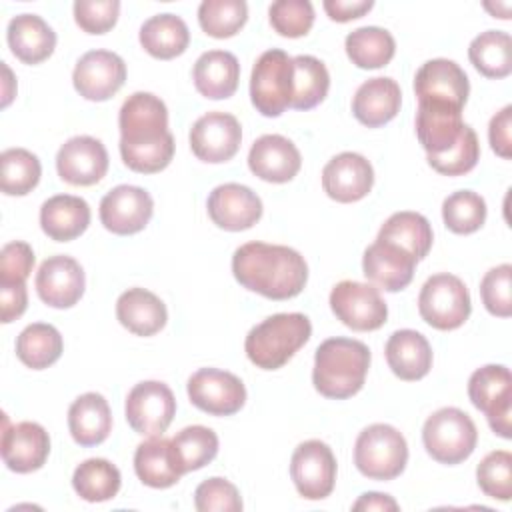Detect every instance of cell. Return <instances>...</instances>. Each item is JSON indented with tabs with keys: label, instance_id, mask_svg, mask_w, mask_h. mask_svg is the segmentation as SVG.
I'll return each instance as SVG.
<instances>
[{
	"label": "cell",
	"instance_id": "cell-57",
	"mask_svg": "<svg viewBox=\"0 0 512 512\" xmlns=\"http://www.w3.org/2000/svg\"><path fill=\"white\" fill-rule=\"evenodd\" d=\"M2 70H4V76H6V84H4V98H2V108H6L8 104H10V100H12V96H14V92L8 88V84H10V80H12V72H10V68L2 62Z\"/></svg>",
	"mask_w": 512,
	"mask_h": 512
},
{
	"label": "cell",
	"instance_id": "cell-2",
	"mask_svg": "<svg viewBox=\"0 0 512 512\" xmlns=\"http://www.w3.org/2000/svg\"><path fill=\"white\" fill-rule=\"evenodd\" d=\"M232 274L244 288L264 298L288 300L304 290L308 264L294 248L248 242L232 256Z\"/></svg>",
	"mask_w": 512,
	"mask_h": 512
},
{
	"label": "cell",
	"instance_id": "cell-12",
	"mask_svg": "<svg viewBox=\"0 0 512 512\" xmlns=\"http://www.w3.org/2000/svg\"><path fill=\"white\" fill-rule=\"evenodd\" d=\"M126 420L142 436H162L176 414L172 390L158 380L138 382L126 396Z\"/></svg>",
	"mask_w": 512,
	"mask_h": 512
},
{
	"label": "cell",
	"instance_id": "cell-44",
	"mask_svg": "<svg viewBox=\"0 0 512 512\" xmlns=\"http://www.w3.org/2000/svg\"><path fill=\"white\" fill-rule=\"evenodd\" d=\"M442 220L454 234H472L486 220V202L472 190H458L442 202Z\"/></svg>",
	"mask_w": 512,
	"mask_h": 512
},
{
	"label": "cell",
	"instance_id": "cell-43",
	"mask_svg": "<svg viewBox=\"0 0 512 512\" xmlns=\"http://www.w3.org/2000/svg\"><path fill=\"white\" fill-rule=\"evenodd\" d=\"M248 20V4L244 0H204L198 6L200 28L212 38L234 36Z\"/></svg>",
	"mask_w": 512,
	"mask_h": 512
},
{
	"label": "cell",
	"instance_id": "cell-52",
	"mask_svg": "<svg viewBox=\"0 0 512 512\" xmlns=\"http://www.w3.org/2000/svg\"><path fill=\"white\" fill-rule=\"evenodd\" d=\"M488 140L492 150L500 158H512V106H504L496 112L488 126Z\"/></svg>",
	"mask_w": 512,
	"mask_h": 512
},
{
	"label": "cell",
	"instance_id": "cell-14",
	"mask_svg": "<svg viewBox=\"0 0 512 512\" xmlns=\"http://www.w3.org/2000/svg\"><path fill=\"white\" fill-rule=\"evenodd\" d=\"M126 80L124 60L110 50H90L80 56L72 72L76 92L92 102L112 98Z\"/></svg>",
	"mask_w": 512,
	"mask_h": 512
},
{
	"label": "cell",
	"instance_id": "cell-48",
	"mask_svg": "<svg viewBox=\"0 0 512 512\" xmlns=\"http://www.w3.org/2000/svg\"><path fill=\"white\" fill-rule=\"evenodd\" d=\"M512 266L500 264L490 268L480 282V296L486 310L498 318H508L512 314Z\"/></svg>",
	"mask_w": 512,
	"mask_h": 512
},
{
	"label": "cell",
	"instance_id": "cell-11",
	"mask_svg": "<svg viewBox=\"0 0 512 512\" xmlns=\"http://www.w3.org/2000/svg\"><path fill=\"white\" fill-rule=\"evenodd\" d=\"M290 478L300 496L322 500L332 494L336 482V458L322 440H306L296 446L290 460Z\"/></svg>",
	"mask_w": 512,
	"mask_h": 512
},
{
	"label": "cell",
	"instance_id": "cell-20",
	"mask_svg": "<svg viewBox=\"0 0 512 512\" xmlns=\"http://www.w3.org/2000/svg\"><path fill=\"white\" fill-rule=\"evenodd\" d=\"M210 220L228 232L252 228L262 216V200L244 184L228 182L216 186L208 196Z\"/></svg>",
	"mask_w": 512,
	"mask_h": 512
},
{
	"label": "cell",
	"instance_id": "cell-10",
	"mask_svg": "<svg viewBox=\"0 0 512 512\" xmlns=\"http://www.w3.org/2000/svg\"><path fill=\"white\" fill-rule=\"evenodd\" d=\"M330 308L344 326L358 332L378 330L388 318V306L380 290L356 280H342L332 288Z\"/></svg>",
	"mask_w": 512,
	"mask_h": 512
},
{
	"label": "cell",
	"instance_id": "cell-54",
	"mask_svg": "<svg viewBox=\"0 0 512 512\" xmlns=\"http://www.w3.org/2000/svg\"><path fill=\"white\" fill-rule=\"evenodd\" d=\"M374 6L372 0H324L326 14L336 22H350L364 16Z\"/></svg>",
	"mask_w": 512,
	"mask_h": 512
},
{
	"label": "cell",
	"instance_id": "cell-56",
	"mask_svg": "<svg viewBox=\"0 0 512 512\" xmlns=\"http://www.w3.org/2000/svg\"><path fill=\"white\" fill-rule=\"evenodd\" d=\"M484 8H486L494 18H502V20H508V18H510V2H504V4L486 2Z\"/></svg>",
	"mask_w": 512,
	"mask_h": 512
},
{
	"label": "cell",
	"instance_id": "cell-36",
	"mask_svg": "<svg viewBox=\"0 0 512 512\" xmlns=\"http://www.w3.org/2000/svg\"><path fill=\"white\" fill-rule=\"evenodd\" d=\"M344 48L354 66L374 70L386 66L394 58L396 42L394 36L384 28L362 26L346 36Z\"/></svg>",
	"mask_w": 512,
	"mask_h": 512
},
{
	"label": "cell",
	"instance_id": "cell-39",
	"mask_svg": "<svg viewBox=\"0 0 512 512\" xmlns=\"http://www.w3.org/2000/svg\"><path fill=\"white\" fill-rule=\"evenodd\" d=\"M330 88V74L314 56L300 54L292 58V108L310 110L318 106Z\"/></svg>",
	"mask_w": 512,
	"mask_h": 512
},
{
	"label": "cell",
	"instance_id": "cell-30",
	"mask_svg": "<svg viewBox=\"0 0 512 512\" xmlns=\"http://www.w3.org/2000/svg\"><path fill=\"white\" fill-rule=\"evenodd\" d=\"M118 322L136 336H154L168 320L164 302L146 288H128L116 300Z\"/></svg>",
	"mask_w": 512,
	"mask_h": 512
},
{
	"label": "cell",
	"instance_id": "cell-21",
	"mask_svg": "<svg viewBox=\"0 0 512 512\" xmlns=\"http://www.w3.org/2000/svg\"><path fill=\"white\" fill-rule=\"evenodd\" d=\"M374 170L372 164L356 152L336 154L322 170L324 192L342 204L358 202L372 190Z\"/></svg>",
	"mask_w": 512,
	"mask_h": 512
},
{
	"label": "cell",
	"instance_id": "cell-49",
	"mask_svg": "<svg viewBox=\"0 0 512 512\" xmlns=\"http://www.w3.org/2000/svg\"><path fill=\"white\" fill-rule=\"evenodd\" d=\"M194 506L198 512H240L242 498L232 482L214 476L198 484L194 492Z\"/></svg>",
	"mask_w": 512,
	"mask_h": 512
},
{
	"label": "cell",
	"instance_id": "cell-3",
	"mask_svg": "<svg viewBox=\"0 0 512 512\" xmlns=\"http://www.w3.org/2000/svg\"><path fill=\"white\" fill-rule=\"evenodd\" d=\"M370 368V350L364 342L352 338H328L314 354L312 384L334 400H346L360 392Z\"/></svg>",
	"mask_w": 512,
	"mask_h": 512
},
{
	"label": "cell",
	"instance_id": "cell-13",
	"mask_svg": "<svg viewBox=\"0 0 512 512\" xmlns=\"http://www.w3.org/2000/svg\"><path fill=\"white\" fill-rule=\"evenodd\" d=\"M190 402L206 414L230 416L246 402V388L242 380L226 370L200 368L188 378Z\"/></svg>",
	"mask_w": 512,
	"mask_h": 512
},
{
	"label": "cell",
	"instance_id": "cell-15",
	"mask_svg": "<svg viewBox=\"0 0 512 512\" xmlns=\"http://www.w3.org/2000/svg\"><path fill=\"white\" fill-rule=\"evenodd\" d=\"M240 142V122L228 112H208L190 128V148L198 160L208 164H220L234 158Z\"/></svg>",
	"mask_w": 512,
	"mask_h": 512
},
{
	"label": "cell",
	"instance_id": "cell-18",
	"mask_svg": "<svg viewBox=\"0 0 512 512\" xmlns=\"http://www.w3.org/2000/svg\"><path fill=\"white\" fill-rule=\"evenodd\" d=\"M56 170L72 186H92L108 172V152L98 138L74 136L60 146Z\"/></svg>",
	"mask_w": 512,
	"mask_h": 512
},
{
	"label": "cell",
	"instance_id": "cell-34",
	"mask_svg": "<svg viewBox=\"0 0 512 512\" xmlns=\"http://www.w3.org/2000/svg\"><path fill=\"white\" fill-rule=\"evenodd\" d=\"M188 42V26L176 14H156L140 26L142 48L158 60H172L180 56L188 48Z\"/></svg>",
	"mask_w": 512,
	"mask_h": 512
},
{
	"label": "cell",
	"instance_id": "cell-7",
	"mask_svg": "<svg viewBox=\"0 0 512 512\" xmlns=\"http://www.w3.org/2000/svg\"><path fill=\"white\" fill-rule=\"evenodd\" d=\"M472 304L466 284L448 272L430 276L418 294V312L436 330H456L470 316Z\"/></svg>",
	"mask_w": 512,
	"mask_h": 512
},
{
	"label": "cell",
	"instance_id": "cell-35",
	"mask_svg": "<svg viewBox=\"0 0 512 512\" xmlns=\"http://www.w3.org/2000/svg\"><path fill=\"white\" fill-rule=\"evenodd\" d=\"M378 240L392 242L412 254L416 260H422L432 248V226L418 212H396L380 228Z\"/></svg>",
	"mask_w": 512,
	"mask_h": 512
},
{
	"label": "cell",
	"instance_id": "cell-28",
	"mask_svg": "<svg viewBox=\"0 0 512 512\" xmlns=\"http://www.w3.org/2000/svg\"><path fill=\"white\" fill-rule=\"evenodd\" d=\"M90 206L84 198L72 194H56L40 208V226L44 234L56 242H70L84 234L90 224Z\"/></svg>",
	"mask_w": 512,
	"mask_h": 512
},
{
	"label": "cell",
	"instance_id": "cell-23",
	"mask_svg": "<svg viewBox=\"0 0 512 512\" xmlns=\"http://www.w3.org/2000/svg\"><path fill=\"white\" fill-rule=\"evenodd\" d=\"M416 262L418 260L404 248L376 238V242L364 250L362 270L372 284L386 292H398L412 282Z\"/></svg>",
	"mask_w": 512,
	"mask_h": 512
},
{
	"label": "cell",
	"instance_id": "cell-24",
	"mask_svg": "<svg viewBox=\"0 0 512 512\" xmlns=\"http://www.w3.org/2000/svg\"><path fill=\"white\" fill-rule=\"evenodd\" d=\"M248 166L260 180L284 184L298 174L302 158L296 144L286 136L264 134L254 140L248 152Z\"/></svg>",
	"mask_w": 512,
	"mask_h": 512
},
{
	"label": "cell",
	"instance_id": "cell-5",
	"mask_svg": "<svg viewBox=\"0 0 512 512\" xmlns=\"http://www.w3.org/2000/svg\"><path fill=\"white\" fill-rule=\"evenodd\" d=\"M422 442L436 462L452 466L464 462L474 452L478 430L464 410L446 406L426 418Z\"/></svg>",
	"mask_w": 512,
	"mask_h": 512
},
{
	"label": "cell",
	"instance_id": "cell-33",
	"mask_svg": "<svg viewBox=\"0 0 512 512\" xmlns=\"http://www.w3.org/2000/svg\"><path fill=\"white\" fill-rule=\"evenodd\" d=\"M134 470L142 484L150 488H170L180 476V464L172 448V440L162 436H150L138 444L134 452Z\"/></svg>",
	"mask_w": 512,
	"mask_h": 512
},
{
	"label": "cell",
	"instance_id": "cell-17",
	"mask_svg": "<svg viewBox=\"0 0 512 512\" xmlns=\"http://www.w3.org/2000/svg\"><path fill=\"white\" fill-rule=\"evenodd\" d=\"M414 92L418 102H438L464 108L470 82L466 72L448 58H434L424 62L414 76Z\"/></svg>",
	"mask_w": 512,
	"mask_h": 512
},
{
	"label": "cell",
	"instance_id": "cell-38",
	"mask_svg": "<svg viewBox=\"0 0 512 512\" xmlns=\"http://www.w3.org/2000/svg\"><path fill=\"white\" fill-rule=\"evenodd\" d=\"M468 58L486 78H506L512 72V40L504 30H486L468 46Z\"/></svg>",
	"mask_w": 512,
	"mask_h": 512
},
{
	"label": "cell",
	"instance_id": "cell-46",
	"mask_svg": "<svg viewBox=\"0 0 512 512\" xmlns=\"http://www.w3.org/2000/svg\"><path fill=\"white\" fill-rule=\"evenodd\" d=\"M480 158V144L476 132L466 124L458 142L442 154L428 156V164L444 176H462L470 172Z\"/></svg>",
	"mask_w": 512,
	"mask_h": 512
},
{
	"label": "cell",
	"instance_id": "cell-9",
	"mask_svg": "<svg viewBox=\"0 0 512 512\" xmlns=\"http://www.w3.org/2000/svg\"><path fill=\"white\" fill-rule=\"evenodd\" d=\"M468 396L486 414L490 428L504 440L512 438V376L502 364H486L472 372Z\"/></svg>",
	"mask_w": 512,
	"mask_h": 512
},
{
	"label": "cell",
	"instance_id": "cell-25",
	"mask_svg": "<svg viewBox=\"0 0 512 512\" xmlns=\"http://www.w3.org/2000/svg\"><path fill=\"white\" fill-rule=\"evenodd\" d=\"M464 126L462 108L438 102H418L416 136L428 156H436L452 148Z\"/></svg>",
	"mask_w": 512,
	"mask_h": 512
},
{
	"label": "cell",
	"instance_id": "cell-1",
	"mask_svg": "<svg viewBox=\"0 0 512 512\" xmlns=\"http://www.w3.org/2000/svg\"><path fill=\"white\" fill-rule=\"evenodd\" d=\"M122 162L140 174L164 170L174 156V136L168 130V108L150 92L128 96L118 114Z\"/></svg>",
	"mask_w": 512,
	"mask_h": 512
},
{
	"label": "cell",
	"instance_id": "cell-41",
	"mask_svg": "<svg viewBox=\"0 0 512 512\" xmlns=\"http://www.w3.org/2000/svg\"><path fill=\"white\" fill-rule=\"evenodd\" d=\"M0 188L8 196H24L32 192L42 174L36 154L26 148H8L0 154Z\"/></svg>",
	"mask_w": 512,
	"mask_h": 512
},
{
	"label": "cell",
	"instance_id": "cell-51",
	"mask_svg": "<svg viewBox=\"0 0 512 512\" xmlns=\"http://www.w3.org/2000/svg\"><path fill=\"white\" fill-rule=\"evenodd\" d=\"M34 266L30 244L14 240L2 246L0 252V284H24Z\"/></svg>",
	"mask_w": 512,
	"mask_h": 512
},
{
	"label": "cell",
	"instance_id": "cell-29",
	"mask_svg": "<svg viewBox=\"0 0 512 512\" xmlns=\"http://www.w3.org/2000/svg\"><path fill=\"white\" fill-rule=\"evenodd\" d=\"M386 362L390 370L406 382L424 378L432 368L430 342L416 330H396L386 342Z\"/></svg>",
	"mask_w": 512,
	"mask_h": 512
},
{
	"label": "cell",
	"instance_id": "cell-32",
	"mask_svg": "<svg viewBox=\"0 0 512 512\" xmlns=\"http://www.w3.org/2000/svg\"><path fill=\"white\" fill-rule=\"evenodd\" d=\"M68 428L76 444H102L112 430V412L106 398L98 392L78 396L68 408Z\"/></svg>",
	"mask_w": 512,
	"mask_h": 512
},
{
	"label": "cell",
	"instance_id": "cell-16",
	"mask_svg": "<svg viewBox=\"0 0 512 512\" xmlns=\"http://www.w3.org/2000/svg\"><path fill=\"white\" fill-rule=\"evenodd\" d=\"M154 212L152 196L130 184L112 188L100 202V222L118 236H130L146 228Z\"/></svg>",
	"mask_w": 512,
	"mask_h": 512
},
{
	"label": "cell",
	"instance_id": "cell-22",
	"mask_svg": "<svg viewBox=\"0 0 512 512\" xmlns=\"http://www.w3.org/2000/svg\"><path fill=\"white\" fill-rule=\"evenodd\" d=\"M2 460L18 474L40 470L50 454V436L38 422H18L4 426Z\"/></svg>",
	"mask_w": 512,
	"mask_h": 512
},
{
	"label": "cell",
	"instance_id": "cell-45",
	"mask_svg": "<svg viewBox=\"0 0 512 512\" xmlns=\"http://www.w3.org/2000/svg\"><path fill=\"white\" fill-rule=\"evenodd\" d=\"M476 480L486 496L508 502L512 498V454L506 450L486 454L476 468Z\"/></svg>",
	"mask_w": 512,
	"mask_h": 512
},
{
	"label": "cell",
	"instance_id": "cell-40",
	"mask_svg": "<svg viewBox=\"0 0 512 512\" xmlns=\"http://www.w3.org/2000/svg\"><path fill=\"white\" fill-rule=\"evenodd\" d=\"M120 470L104 458H88L76 466L72 488L86 502H106L120 490Z\"/></svg>",
	"mask_w": 512,
	"mask_h": 512
},
{
	"label": "cell",
	"instance_id": "cell-8",
	"mask_svg": "<svg viewBox=\"0 0 512 512\" xmlns=\"http://www.w3.org/2000/svg\"><path fill=\"white\" fill-rule=\"evenodd\" d=\"M250 100L268 118L280 116L292 104V58L284 50L260 54L250 76Z\"/></svg>",
	"mask_w": 512,
	"mask_h": 512
},
{
	"label": "cell",
	"instance_id": "cell-26",
	"mask_svg": "<svg viewBox=\"0 0 512 512\" xmlns=\"http://www.w3.org/2000/svg\"><path fill=\"white\" fill-rule=\"evenodd\" d=\"M400 104L402 92L398 82L386 76H376L358 86L352 98V114L360 124L378 128L400 112Z\"/></svg>",
	"mask_w": 512,
	"mask_h": 512
},
{
	"label": "cell",
	"instance_id": "cell-50",
	"mask_svg": "<svg viewBox=\"0 0 512 512\" xmlns=\"http://www.w3.org/2000/svg\"><path fill=\"white\" fill-rule=\"evenodd\" d=\"M120 14L118 0H76L74 20L88 34H104L114 28Z\"/></svg>",
	"mask_w": 512,
	"mask_h": 512
},
{
	"label": "cell",
	"instance_id": "cell-37",
	"mask_svg": "<svg viewBox=\"0 0 512 512\" xmlns=\"http://www.w3.org/2000/svg\"><path fill=\"white\" fill-rule=\"evenodd\" d=\"M62 350V336L52 324H28L16 338V356L24 366L32 370H44L52 366L62 356Z\"/></svg>",
	"mask_w": 512,
	"mask_h": 512
},
{
	"label": "cell",
	"instance_id": "cell-55",
	"mask_svg": "<svg viewBox=\"0 0 512 512\" xmlns=\"http://www.w3.org/2000/svg\"><path fill=\"white\" fill-rule=\"evenodd\" d=\"M352 510H380V512H396L398 510V502L388 496V494H380V492H366L362 494L354 504Z\"/></svg>",
	"mask_w": 512,
	"mask_h": 512
},
{
	"label": "cell",
	"instance_id": "cell-19",
	"mask_svg": "<svg viewBox=\"0 0 512 512\" xmlns=\"http://www.w3.org/2000/svg\"><path fill=\"white\" fill-rule=\"evenodd\" d=\"M84 270L72 256H50L36 272V292L52 308H72L84 294Z\"/></svg>",
	"mask_w": 512,
	"mask_h": 512
},
{
	"label": "cell",
	"instance_id": "cell-31",
	"mask_svg": "<svg viewBox=\"0 0 512 512\" xmlns=\"http://www.w3.org/2000/svg\"><path fill=\"white\" fill-rule=\"evenodd\" d=\"M196 90L210 100L230 98L240 80V64L232 52L208 50L204 52L192 70Z\"/></svg>",
	"mask_w": 512,
	"mask_h": 512
},
{
	"label": "cell",
	"instance_id": "cell-53",
	"mask_svg": "<svg viewBox=\"0 0 512 512\" xmlns=\"http://www.w3.org/2000/svg\"><path fill=\"white\" fill-rule=\"evenodd\" d=\"M28 306V292L24 284H0V312L2 322L8 324L24 314Z\"/></svg>",
	"mask_w": 512,
	"mask_h": 512
},
{
	"label": "cell",
	"instance_id": "cell-27",
	"mask_svg": "<svg viewBox=\"0 0 512 512\" xmlns=\"http://www.w3.org/2000/svg\"><path fill=\"white\" fill-rule=\"evenodd\" d=\"M12 54L24 64L44 62L56 48V32L38 14H18L6 30Z\"/></svg>",
	"mask_w": 512,
	"mask_h": 512
},
{
	"label": "cell",
	"instance_id": "cell-6",
	"mask_svg": "<svg viewBox=\"0 0 512 512\" xmlns=\"http://www.w3.org/2000/svg\"><path fill=\"white\" fill-rule=\"evenodd\" d=\"M408 462L406 438L390 424H370L354 444V464L370 480H394Z\"/></svg>",
	"mask_w": 512,
	"mask_h": 512
},
{
	"label": "cell",
	"instance_id": "cell-42",
	"mask_svg": "<svg viewBox=\"0 0 512 512\" xmlns=\"http://www.w3.org/2000/svg\"><path fill=\"white\" fill-rule=\"evenodd\" d=\"M172 448L176 452L182 474L200 470L210 464L218 454V436L206 426H186L172 438Z\"/></svg>",
	"mask_w": 512,
	"mask_h": 512
},
{
	"label": "cell",
	"instance_id": "cell-47",
	"mask_svg": "<svg viewBox=\"0 0 512 512\" xmlns=\"http://www.w3.org/2000/svg\"><path fill=\"white\" fill-rule=\"evenodd\" d=\"M272 28L286 38L306 36L314 24V6L310 0H276L268 8Z\"/></svg>",
	"mask_w": 512,
	"mask_h": 512
},
{
	"label": "cell",
	"instance_id": "cell-4",
	"mask_svg": "<svg viewBox=\"0 0 512 512\" xmlns=\"http://www.w3.org/2000/svg\"><path fill=\"white\" fill-rule=\"evenodd\" d=\"M310 334L312 324L306 314H272L248 332L244 350L256 368L278 370L310 340Z\"/></svg>",
	"mask_w": 512,
	"mask_h": 512
}]
</instances>
